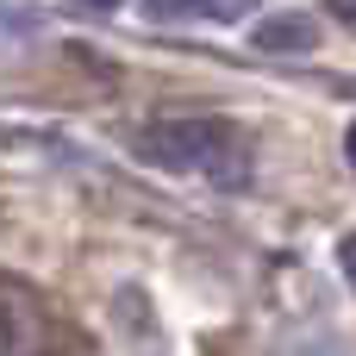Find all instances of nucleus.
Here are the masks:
<instances>
[{
    "label": "nucleus",
    "mask_w": 356,
    "mask_h": 356,
    "mask_svg": "<svg viewBox=\"0 0 356 356\" xmlns=\"http://www.w3.org/2000/svg\"><path fill=\"white\" fill-rule=\"evenodd\" d=\"M131 150L156 169H175V175H200L213 188H244L250 169H257V150L250 138L232 125V119H213V113H181V119H150Z\"/></svg>",
    "instance_id": "1"
},
{
    "label": "nucleus",
    "mask_w": 356,
    "mask_h": 356,
    "mask_svg": "<svg viewBox=\"0 0 356 356\" xmlns=\"http://www.w3.org/2000/svg\"><path fill=\"white\" fill-rule=\"evenodd\" d=\"M319 31L307 13H282V19H263L257 25V50H313Z\"/></svg>",
    "instance_id": "2"
},
{
    "label": "nucleus",
    "mask_w": 356,
    "mask_h": 356,
    "mask_svg": "<svg viewBox=\"0 0 356 356\" xmlns=\"http://www.w3.org/2000/svg\"><path fill=\"white\" fill-rule=\"evenodd\" d=\"M144 13L150 19H207L200 0H144Z\"/></svg>",
    "instance_id": "3"
},
{
    "label": "nucleus",
    "mask_w": 356,
    "mask_h": 356,
    "mask_svg": "<svg viewBox=\"0 0 356 356\" xmlns=\"http://www.w3.org/2000/svg\"><path fill=\"white\" fill-rule=\"evenodd\" d=\"M207 6V19H238V13H250L257 0H200Z\"/></svg>",
    "instance_id": "4"
},
{
    "label": "nucleus",
    "mask_w": 356,
    "mask_h": 356,
    "mask_svg": "<svg viewBox=\"0 0 356 356\" xmlns=\"http://www.w3.org/2000/svg\"><path fill=\"white\" fill-rule=\"evenodd\" d=\"M325 13H332V19H344V25H356V0H325Z\"/></svg>",
    "instance_id": "5"
},
{
    "label": "nucleus",
    "mask_w": 356,
    "mask_h": 356,
    "mask_svg": "<svg viewBox=\"0 0 356 356\" xmlns=\"http://www.w3.org/2000/svg\"><path fill=\"white\" fill-rule=\"evenodd\" d=\"M344 275H350V282H356V238H350V244H344Z\"/></svg>",
    "instance_id": "6"
},
{
    "label": "nucleus",
    "mask_w": 356,
    "mask_h": 356,
    "mask_svg": "<svg viewBox=\"0 0 356 356\" xmlns=\"http://www.w3.org/2000/svg\"><path fill=\"white\" fill-rule=\"evenodd\" d=\"M344 150H350V169H356V125H350V138H344Z\"/></svg>",
    "instance_id": "7"
},
{
    "label": "nucleus",
    "mask_w": 356,
    "mask_h": 356,
    "mask_svg": "<svg viewBox=\"0 0 356 356\" xmlns=\"http://www.w3.org/2000/svg\"><path fill=\"white\" fill-rule=\"evenodd\" d=\"M81 6H100V13H106V6H119V0H81Z\"/></svg>",
    "instance_id": "8"
}]
</instances>
